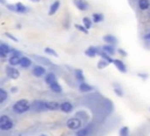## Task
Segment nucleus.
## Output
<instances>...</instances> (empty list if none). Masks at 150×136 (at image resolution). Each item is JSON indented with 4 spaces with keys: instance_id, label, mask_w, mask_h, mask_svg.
Returning a JSON list of instances; mask_svg holds the SVG:
<instances>
[{
    "instance_id": "f257e3e1",
    "label": "nucleus",
    "mask_w": 150,
    "mask_h": 136,
    "mask_svg": "<svg viewBox=\"0 0 150 136\" xmlns=\"http://www.w3.org/2000/svg\"><path fill=\"white\" fill-rule=\"evenodd\" d=\"M30 108H32V104H30L27 100H25V98L18 100V101L12 106V110H13L15 114H23V113L28 111Z\"/></svg>"
},
{
    "instance_id": "f03ea898",
    "label": "nucleus",
    "mask_w": 150,
    "mask_h": 136,
    "mask_svg": "<svg viewBox=\"0 0 150 136\" xmlns=\"http://www.w3.org/2000/svg\"><path fill=\"white\" fill-rule=\"evenodd\" d=\"M13 127H14V122L9 116H7V115H1L0 116V129L2 131H8Z\"/></svg>"
},
{
    "instance_id": "7ed1b4c3",
    "label": "nucleus",
    "mask_w": 150,
    "mask_h": 136,
    "mask_svg": "<svg viewBox=\"0 0 150 136\" xmlns=\"http://www.w3.org/2000/svg\"><path fill=\"white\" fill-rule=\"evenodd\" d=\"M66 125H67L68 129L77 131V130H80L82 128V121L79 117H70V118L67 120Z\"/></svg>"
},
{
    "instance_id": "20e7f679",
    "label": "nucleus",
    "mask_w": 150,
    "mask_h": 136,
    "mask_svg": "<svg viewBox=\"0 0 150 136\" xmlns=\"http://www.w3.org/2000/svg\"><path fill=\"white\" fill-rule=\"evenodd\" d=\"M13 49H14L13 47L6 45L5 42H1V43H0V57H1L2 60H6L7 55H8V54H9V55L12 54Z\"/></svg>"
},
{
    "instance_id": "39448f33",
    "label": "nucleus",
    "mask_w": 150,
    "mask_h": 136,
    "mask_svg": "<svg viewBox=\"0 0 150 136\" xmlns=\"http://www.w3.org/2000/svg\"><path fill=\"white\" fill-rule=\"evenodd\" d=\"M6 74H7L8 77H11L13 80H16V79L20 77V72L16 68H14V66H8L6 68Z\"/></svg>"
},
{
    "instance_id": "423d86ee",
    "label": "nucleus",
    "mask_w": 150,
    "mask_h": 136,
    "mask_svg": "<svg viewBox=\"0 0 150 136\" xmlns=\"http://www.w3.org/2000/svg\"><path fill=\"white\" fill-rule=\"evenodd\" d=\"M32 73L35 77H41L43 75H46V68L41 64H35L33 68H32Z\"/></svg>"
},
{
    "instance_id": "0eeeda50",
    "label": "nucleus",
    "mask_w": 150,
    "mask_h": 136,
    "mask_svg": "<svg viewBox=\"0 0 150 136\" xmlns=\"http://www.w3.org/2000/svg\"><path fill=\"white\" fill-rule=\"evenodd\" d=\"M32 108H33L35 111H42V110H47V107H46V101H41V100L34 101V102L32 103Z\"/></svg>"
},
{
    "instance_id": "6e6552de",
    "label": "nucleus",
    "mask_w": 150,
    "mask_h": 136,
    "mask_svg": "<svg viewBox=\"0 0 150 136\" xmlns=\"http://www.w3.org/2000/svg\"><path fill=\"white\" fill-rule=\"evenodd\" d=\"M21 54H11L8 57V63L9 66H19L20 64V60H21Z\"/></svg>"
},
{
    "instance_id": "1a4fd4ad",
    "label": "nucleus",
    "mask_w": 150,
    "mask_h": 136,
    "mask_svg": "<svg viewBox=\"0 0 150 136\" xmlns=\"http://www.w3.org/2000/svg\"><path fill=\"white\" fill-rule=\"evenodd\" d=\"M114 64H115V67L117 68L118 72H121V73H127V66H125V63H124L122 60H120V59H114Z\"/></svg>"
},
{
    "instance_id": "9d476101",
    "label": "nucleus",
    "mask_w": 150,
    "mask_h": 136,
    "mask_svg": "<svg viewBox=\"0 0 150 136\" xmlns=\"http://www.w3.org/2000/svg\"><path fill=\"white\" fill-rule=\"evenodd\" d=\"M74 5L82 12H84L89 8V4L86 0H74Z\"/></svg>"
},
{
    "instance_id": "9b49d317",
    "label": "nucleus",
    "mask_w": 150,
    "mask_h": 136,
    "mask_svg": "<svg viewBox=\"0 0 150 136\" xmlns=\"http://www.w3.org/2000/svg\"><path fill=\"white\" fill-rule=\"evenodd\" d=\"M84 54H86L87 56H89V57H94V56H96L97 54H100V49H98L97 47L90 46V47H88V48L86 49Z\"/></svg>"
},
{
    "instance_id": "f8f14e48",
    "label": "nucleus",
    "mask_w": 150,
    "mask_h": 136,
    "mask_svg": "<svg viewBox=\"0 0 150 136\" xmlns=\"http://www.w3.org/2000/svg\"><path fill=\"white\" fill-rule=\"evenodd\" d=\"M21 68L23 69H27L32 66V60L28 57V56H21V60H20V64H19Z\"/></svg>"
},
{
    "instance_id": "ddd939ff",
    "label": "nucleus",
    "mask_w": 150,
    "mask_h": 136,
    "mask_svg": "<svg viewBox=\"0 0 150 136\" xmlns=\"http://www.w3.org/2000/svg\"><path fill=\"white\" fill-rule=\"evenodd\" d=\"M73 108H74V106H73L70 102H68V101L62 102V103H61V106H60V110H62V111H63V113H66V114L70 113V111L73 110Z\"/></svg>"
},
{
    "instance_id": "4468645a",
    "label": "nucleus",
    "mask_w": 150,
    "mask_h": 136,
    "mask_svg": "<svg viewBox=\"0 0 150 136\" xmlns=\"http://www.w3.org/2000/svg\"><path fill=\"white\" fill-rule=\"evenodd\" d=\"M103 40H104V42L105 43H108V45H116L117 43V38L115 36V35H112V34H107V35H104L103 36Z\"/></svg>"
},
{
    "instance_id": "2eb2a0df",
    "label": "nucleus",
    "mask_w": 150,
    "mask_h": 136,
    "mask_svg": "<svg viewBox=\"0 0 150 136\" xmlns=\"http://www.w3.org/2000/svg\"><path fill=\"white\" fill-rule=\"evenodd\" d=\"M59 8H60V1H59V0H55V1L50 5L49 11H48V14H49V15H54V14L59 11Z\"/></svg>"
},
{
    "instance_id": "dca6fc26",
    "label": "nucleus",
    "mask_w": 150,
    "mask_h": 136,
    "mask_svg": "<svg viewBox=\"0 0 150 136\" xmlns=\"http://www.w3.org/2000/svg\"><path fill=\"white\" fill-rule=\"evenodd\" d=\"M45 82H46L48 86H50L52 83L56 82V75H55L54 73H47L46 76H45Z\"/></svg>"
},
{
    "instance_id": "f3484780",
    "label": "nucleus",
    "mask_w": 150,
    "mask_h": 136,
    "mask_svg": "<svg viewBox=\"0 0 150 136\" xmlns=\"http://www.w3.org/2000/svg\"><path fill=\"white\" fill-rule=\"evenodd\" d=\"M94 89V87H91L90 84H88L87 82H81L80 86H79V90L81 93H88V91H91Z\"/></svg>"
},
{
    "instance_id": "a211bd4d",
    "label": "nucleus",
    "mask_w": 150,
    "mask_h": 136,
    "mask_svg": "<svg viewBox=\"0 0 150 136\" xmlns=\"http://www.w3.org/2000/svg\"><path fill=\"white\" fill-rule=\"evenodd\" d=\"M60 106H61V103H57V102H54V101H47L46 102L47 110H59Z\"/></svg>"
},
{
    "instance_id": "6ab92c4d",
    "label": "nucleus",
    "mask_w": 150,
    "mask_h": 136,
    "mask_svg": "<svg viewBox=\"0 0 150 136\" xmlns=\"http://www.w3.org/2000/svg\"><path fill=\"white\" fill-rule=\"evenodd\" d=\"M91 131V125H87L84 128H81L80 130L76 131V136H88Z\"/></svg>"
},
{
    "instance_id": "aec40b11",
    "label": "nucleus",
    "mask_w": 150,
    "mask_h": 136,
    "mask_svg": "<svg viewBox=\"0 0 150 136\" xmlns=\"http://www.w3.org/2000/svg\"><path fill=\"white\" fill-rule=\"evenodd\" d=\"M101 50H103L104 53H107V54H109V55H114L115 53H116V50H115V47L112 46V45H104V46H102V48H101Z\"/></svg>"
},
{
    "instance_id": "412c9836",
    "label": "nucleus",
    "mask_w": 150,
    "mask_h": 136,
    "mask_svg": "<svg viewBox=\"0 0 150 136\" xmlns=\"http://www.w3.org/2000/svg\"><path fill=\"white\" fill-rule=\"evenodd\" d=\"M91 20H93V22H95V23H100V22H102V21L104 20V15H103L102 13H100V12H96V13L93 14Z\"/></svg>"
},
{
    "instance_id": "4be33fe9",
    "label": "nucleus",
    "mask_w": 150,
    "mask_h": 136,
    "mask_svg": "<svg viewBox=\"0 0 150 136\" xmlns=\"http://www.w3.org/2000/svg\"><path fill=\"white\" fill-rule=\"evenodd\" d=\"M137 5H138V8H139V9L146 11V9L150 7V1H149V0H138Z\"/></svg>"
},
{
    "instance_id": "5701e85b",
    "label": "nucleus",
    "mask_w": 150,
    "mask_h": 136,
    "mask_svg": "<svg viewBox=\"0 0 150 136\" xmlns=\"http://www.w3.org/2000/svg\"><path fill=\"white\" fill-rule=\"evenodd\" d=\"M49 89L52 90V91H54V93H61L62 91V87H61V84L56 81V82H54V83H52L50 86H49Z\"/></svg>"
},
{
    "instance_id": "b1692460",
    "label": "nucleus",
    "mask_w": 150,
    "mask_h": 136,
    "mask_svg": "<svg viewBox=\"0 0 150 136\" xmlns=\"http://www.w3.org/2000/svg\"><path fill=\"white\" fill-rule=\"evenodd\" d=\"M26 12H27V7L25 5H22L21 2L15 4V13H26Z\"/></svg>"
},
{
    "instance_id": "393cba45",
    "label": "nucleus",
    "mask_w": 150,
    "mask_h": 136,
    "mask_svg": "<svg viewBox=\"0 0 150 136\" xmlns=\"http://www.w3.org/2000/svg\"><path fill=\"white\" fill-rule=\"evenodd\" d=\"M74 74H75L76 80H79L80 82H84V74H83V72L81 69H75Z\"/></svg>"
},
{
    "instance_id": "a878e982",
    "label": "nucleus",
    "mask_w": 150,
    "mask_h": 136,
    "mask_svg": "<svg viewBox=\"0 0 150 136\" xmlns=\"http://www.w3.org/2000/svg\"><path fill=\"white\" fill-rule=\"evenodd\" d=\"M82 23H83V26H84L87 29H90L91 26H93V20H90L88 16H84V18L82 19Z\"/></svg>"
},
{
    "instance_id": "bb28decb",
    "label": "nucleus",
    "mask_w": 150,
    "mask_h": 136,
    "mask_svg": "<svg viewBox=\"0 0 150 136\" xmlns=\"http://www.w3.org/2000/svg\"><path fill=\"white\" fill-rule=\"evenodd\" d=\"M100 56H101V59H103V60L108 61L109 63H114V59H111V57H110L111 55H109V54L104 53L103 50H101V52H100Z\"/></svg>"
},
{
    "instance_id": "cd10ccee",
    "label": "nucleus",
    "mask_w": 150,
    "mask_h": 136,
    "mask_svg": "<svg viewBox=\"0 0 150 136\" xmlns=\"http://www.w3.org/2000/svg\"><path fill=\"white\" fill-rule=\"evenodd\" d=\"M8 97V93L4 89V88H0V104H2Z\"/></svg>"
},
{
    "instance_id": "c85d7f7f",
    "label": "nucleus",
    "mask_w": 150,
    "mask_h": 136,
    "mask_svg": "<svg viewBox=\"0 0 150 136\" xmlns=\"http://www.w3.org/2000/svg\"><path fill=\"white\" fill-rule=\"evenodd\" d=\"M45 53L48 54V55H52V56H56V57L59 56V54H57L53 48H50V47H46V48H45Z\"/></svg>"
},
{
    "instance_id": "c756f323",
    "label": "nucleus",
    "mask_w": 150,
    "mask_h": 136,
    "mask_svg": "<svg viewBox=\"0 0 150 136\" xmlns=\"http://www.w3.org/2000/svg\"><path fill=\"white\" fill-rule=\"evenodd\" d=\"M114 91H115V94L117 95V96H120V97H122L123 96V90H122V88H120V86L118 84H114Z\"/></svg>"
},
{
    "instance_id": "7c9ffc66",
    "label": "nucleus",
    "mask_w": 150,
    "mask_h": 136,
    "mask_svg": "<svg viewBox=\"0 0 150 136\" xmlns=\"http://www.w3.org/2000/svg\"><path fill=\"white\" fill-rule=\"evenodd\" d=\"M108 64H109V62H108V61H105V60L101 59V60L97 62V68H98V69H103V68H105Z\"/></svg>"
},
{
    "instance_id": "2f4dec72",
    "label": "nucleus",
    "mask_w": 150,
    "mask_h": 136,
    "mask_svg": "<svg viewBox=\"0 0 150 136\" xmlns=\"http://www.w3.org/2000/svg\"><path fill=\"white\" fill-rule=\"evenodd\" d=\"M118 132H120V136H129V128L128 127H122Z\"/></svg>"
},
{
    "instance_id": "473e14b6",
    "label": "nucleus",
    "mask_w": 150,
    "mask_h": 136,
    "mask_svg": "<svg viewBox=\"0 0 150 136\" xmlns=\"http://www.w3.org/2000/svg\"><path fill=\"white\" fill-rule=\"evenodd\" d=\"M75 28H76V29H79L80 32L84 33V34H87V33H88V29H87L84 26H81V25H75Z\"/></svg>"
},
{
    "instance_id": "72a5a7b5",
    "label": "nucleus",
    "mask_w": 150,
    "mask_h": 136,
    "mask_svg": "<svg viewBox=\"0 0 150 136\" xmlns=\"http://www.w3.org/2000/svg\"><path fill=\"white\" fill-rule=\"evenodd\" d=\"M117 53L121 54V55H123V56H127V55H128L127 52H125L124 49H122V48H118V49H117Z\"/></svg>"
},
{
    "instance_id": "f704fd0d",
    "label": "nucleus",
    "mask_w": 150,
    "mask_h": 136,
    "mask_svg": "<svg viewBox=\"0 0 150 136\" xmlns=\"http://www.w3.org/2000/svg\"><path fill=\"white\" fill-rule=\"evenodd\" d=\"M5 35H6V36H7V38H11V39H12V40H13V41H18V39H16V38H15V36H13V35H12V34H9V33H5Z\"/></svg>"
},
{
    "instance_id": "c9c22d12",
    "label": "nucleus",
    "mask_w": 150,
    "mask_h": 136,
    "mask_svg": "<svg viewBox=\"0 0 150 136\" xmlns=\"http://www.w3.org/2000/svg\"><path fill=\"white\" fill-rule=\"evenodd\" d=\"M137 75H138V76H139V77H142V79H143V80H145V79H146V77H148V74H145V73H138V74H137Z\"/></svg>"
},
{
    "instance_id": "e433bc0d",
    "label": "nucleus",
    "mask_w": 150,
    "mask_h": 136,
    "mask_svg": "<svg viewBox=\"0 0 150 136\" xmlns=\"http://www.w3.org/2000/svg\"><path fill=\"white\" fill-rule=\"evenodd\" d=\"M145 40H148V41H150V33H148V34L145 35Z\"/></svg>"
},
{
    "instance_id": "4c0bfd02",
    "label": "nucleus",
    "mask_w": 150,
    "mask_h": 136,
    "mask_svg": "<svg viewBox=\"0 0 150 136\" xmlns=\"http://www.w3.org/2000/svg\"><path fill=\"white\" fill-rule=\"evenodd\" d=\"M0 1H1L2 5H6V1H5V0H0Z\"/></svg>"
},
{
    "instance_id": "58836bf2",
    "label": "nucleus",
    "mask_w": 150,
    "mask_h": 136,
    "mask_svg": "<svg viewBox=\"0 0 150 136\" xmlns=\"http://www.w3.org/2000/svg\"><path fill=\"white\" fill-rule=\"evenodd\" d=\"M29 1H33V2H39L40 0H29Z\"/></svg>"
},
{
    "instance_id": "ea45409f",
    "label": "nucleus",
    "mask_w": 150,
    "mask_h": 136,
    "mask_svg": "<svg viewBox=\"0 0 150 136\" xmlns=\"http://www.w3.org/2000/svg\"><path fill=\"white\" fill-rule=\"evenodd\" d=\"M40 136H46V135H43V134H42V135H40Z\"/></svg>"
}]
</instances>
